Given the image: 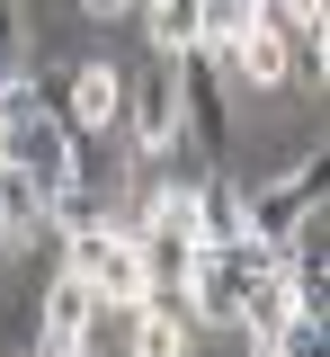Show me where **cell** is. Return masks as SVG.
<instances>
[{
    "mask_svg": "<svg viewBox=\"0 0 330 357\" xmlns=\"http://www.w3.org/2000/svg\"><path fill=\"white\" fill-rule=\"evenodd\" d=\"M72 268L90 277V295L107 312H125L152 295V277H143V241L134 232H116V223H90V232H72Z\"/></svg>",
    "mask_w": 330,
    "mask_h": 357,
    "instance_id": "obj_2",
    "label": "cell"
},
{
    "mask_svg": "<svg viewBox=\"0 0 330 357\" xmlns=\"http://www.w3.org/2000/svg\"><path fill=\"white\" fill-rule=\"evenodd\" d=\"M250 357H330V312H285Z\"/></svg>",
    "mask_w": 330,
    "mask_h": 357,
    "instance_id": "obj_11",
    "label": "cell"
},
{
    "mask_svg": "<svg viewBox=\"0 0 330 357\" xmlns=\"http://www.w3.org/2000/svg\"><path fill=\"white\" fill-rule=\"evenodd\" d=\"M125 126H134V152L143 161H170V152H188V134H179V81H170V54L125 89Z\"/></svg>",
    "mask_w": 330,
    "mask_h": 357,
    "instance_id": "obj_4",
    "label": "cell"
},
{
    "mask_svg": "<svg viewBox=\"0 0 330 357\" xmlns=\"http://www.w3.org/2000/svg\"><path fill=\"white\" fill-rule=\"evenodd\" d=\"M54 116H63V126L72 134H107L116 126V116H125V72H116V63H72V81H63V107H54Z\"/></svg>",
    "mask_w": 330,
    "mask_h": 357,
    "instance_id": "obj_7",
    "label": "cell"
},
{
    "mask_svg": "<svg viewBox=\"0 0 330 357\" xmlns=\"http://www.w3.org/2000/svg\"><path fill=\"white\" fill-rule=\"evenodd\" d=\"M27 107H45V89H36V72H18V81H0V143L18 134V116Z\"/></svg>",
    "mask_w": 330,
    "mask_h": 357,
    "instance_id": "obj_18",
    "label": "cell"
},
{
    "mask_svg": "<svg viewBox=\"0 0 330 357\" xmlns=\"http://www.w3.org/2000/svg\"><path fill=\"white\" fill-rule=\"evenodd\" d=\"M143 241L152 250H196V178H161L143 197Z\"/></svg>",
    "mask_w": 330,
    "mask_h": 357,
    "instance_id": "obj_9",
    "label": "cell"
},
{
    "mask_svg": "<svg viewBox=\"0 0 330 357\" xmlns=\"http://www.w3.org/2000/svg\"><path fill=\"white\" fill-rule=\"evenodd\" d=\"M125 321H134V357H188V312L170 304V295L125 304Z\"/></svg>",
    "mask_w": 330,
    "mask_h": 357,
    "instance_id": "obj_10",
    "label": "cell"
},
{
    "mask_svg": "<svg viewBox=\"0 0 330 357\" xmlns=\"http://www.w3.org/2000/svg\"><path fill=\"white\" fill-rule=\"evenodd\" d=\"M170 81H179V134H188L196 161L214 170L233 152V72H223V54L214 45H179L170 54Z\"/></svg>",
    "mask_w": 330,
    "mask_h": 357,
    "instance_id": "obj_1",
    "label": "cell"
},
{
    "mask_svg": "<svg viewBox=\"0 0 330 357\" xmlns=\"http://www.w3.org/2000/svg\"><path fill=\"white\" fill-rule=\"evenodd\" d=\"M0 241H9V223H0Z\"/></svg>",
    "mask_w": 330,
    "mask_h": 357,
    "instance_id": "obj_20",
    "label": "cell"
},
{
    "mask_svg": "<svg viewBox=\"0 0 330 357\" xmlns=\"http://www.w3.org/2000/svg\"><path fill=\"white\" fill-rule=\"evenodd\" d=\"M0 161H9V170H27V178H36V197H54L63 178H81V134L63 126L54 107H27V116H18V134L0 143Z\"/></svg>",
    "mask_w": 330,
    "mask_h": 357,
    "instance_id": "obj_3",
    "label": "cell"
},
{
    "mask_svg": "<svg viewBox=\"0 0 330 357\" xmlns=\"http://www.w3.org/2000/svg\"><path fill=\"white\" fill-rule=\"evenodd\" d=\"M81 9H90V18H125L134 0H81Z\"/></svg>",
    "mask_w": 330,
    "mask_h": 357,
    "instance_id": "obj_19",
    "label": "cell"
},
{
    "mask_svg": "<svg viewBox=\"0 0 330 357\" xmlns=\"http://www.w3.org/2000/svg\"><path fill=\"white\" fill-rule=\"evenodd\" d=\"M313 206H322V152H313V161H294L285 178H268L259 197H241V232H259V241H285V232L313 215Z\"/></svg>",
    "mask_w": 330,
    "mask_h": 357,
    "instance_id": "obj_5",
    "label": "cell"
},
{
    "mask_svg": "<svg viewBox=\"0 0 330 357\" xmlns=\"http://www.w3.org/2000/svg\"><path fill=\"white\" fill-rule=\"evenodd\" d=\"M45 223H63V241H72V232H90V223H107V197H98L90 178H63V188L45 197Z\"/></svg>",
    "mask_w": 330,
    "mask_h": 357,
    "instance_id": "obj_13",
    "label": "cell"
},
{
    "mask_svg": "<svg viewBox=\"0 0 330 357\" xmlns=\"http://www.w3.org/2000/svg\"><path fill=\"white\" fill-rule=\"evenodd\" d=\"M196 18H205V45H233L241 27L268 18V0H196Z\"/></svg>",
    "mask_w": 330,
    "mask_h": 357,
    "instance_id": "obj_16",
    "label": "cell"
},
{
    "mask_svg": "<svg viewBox=\"0 0 330 357\" xmlns=\"http://www.w3.org/2000/svg\"><path fill=\"white\" fill-rule=\"evenodd\" d=\"M241 277L233 268V250H188V277H179V312L188 321H205V331H233L241 321Z\"/></svg>",
    "mask_w": 330,
    "mask_h": 357,
    "instance_id": "obj_6",
    "label": "cell"
},
{
    "mask_svg": "<svg viewBox=\"0 0 330 357\" xmlns=\"http://www.w3.org/2000/svg\"><path fill=\"white\" fill-rule=\"evenodd\" d=\"M0 223H9V241H18L27 223H45V197H36V178H27V170H9V161H0Z\"/></svg>",
    "mask_w": 330,
    "mask_h": 357,
    "instance_id": "obj_14",
    "label": "cell"
},
{
    "mask_svg": "<svg viewBox=\"0 0 330 357\" xmlns=\"http://www.w3.org/2000/svg\"><path fill=\"white\" fill-rule=\"evenodd\" d=\"M268 18H277L285 36H322V27H330V0H268Z\"/></svg>",
    "mask_w": 330,
    "mask_h": 357,
    "instance_id": "obj_17",
    "label": "cell"
},
{
    "mask_svg": "<svg viewBox=\"0 0 330 357\" xmlns=\"http://www.w3.org/2000/svg\"><path fill=\"white\" fill-rule=\"evenodd\" d=\"M233 232H241V197L223 178H196V250H223Z\"/></svg>",
    "mask_w": 330,
    "mask_h": 357,
    "instance_id": "obj_12",
    "label": "cell"
},
{
    "mask_svg": "<svg viewBox=\"0 0 330 357\" xmlns=\"http://www.w3.org/2000/svg\"><path fill=\"white\" fill-rule=\"evenodd\" d=\"M90 321H98V295H90V277L63 259V277L45 286V349L36 357H63V349H90Z\"/></svg>",
    "mask_w": 330,
    "mask_h": 357,
    "instance_id": "obj_8",
    "label": "cell"
},
{
    "mask_svg": "<svg viewBox=\"0 0 330 357\" xmlns=\"http://www.w3.org/2000/svg\"><path fill=\"white\" fill-rule=\"evenodd\" d=\"M18 72H36V36H27V9L0 0V81H18Z\"/></svg>",
    "mask_w": 330,
    "mask_h": 357,
    "instance_id": "obj_15",
    "label": "cell"
}]
</instances>
